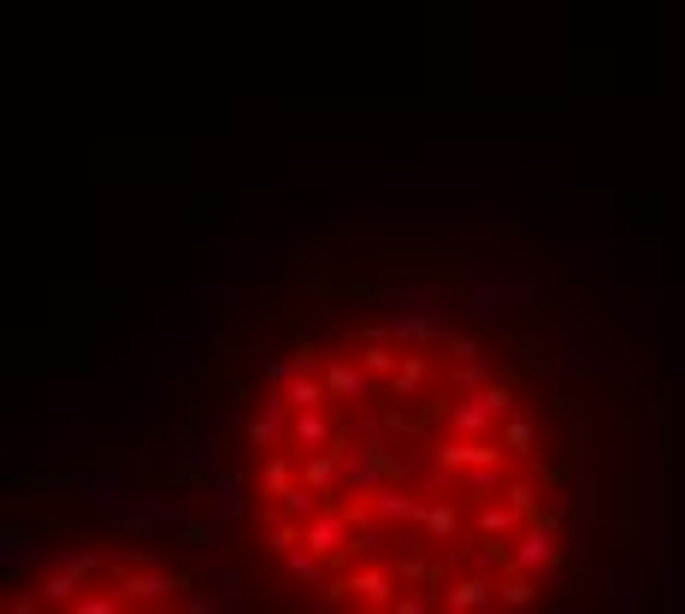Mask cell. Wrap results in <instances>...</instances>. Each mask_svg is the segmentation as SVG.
Masks as SVG:
<instances>
[{"instance_id":"6da1fadb","label":"cell","mask_w":685,"mask_h":614,"mask_svg":"<svg viewBox=\"0 0 685 614\" xmlns=\"http://www.w3.org/2000/svg\"><path fill=\"white\" fill-rule=\"evenodd\" d=\"M514 414V384H478V390H467L461 402H450L438 414V425L443 432H455V437H485V432H496Z\"/></svg>"},{"instance_id":"7a4b0ae2","label":"cell","mask_w":685,"mask_h":614,"mask_svg":"<svg viewBox=\"0 0 685 614\" xmlns=\"http://www.w3.org/2000/svg\"><path fill=\"white\" fill-rule=\"evenodd\" d=\"M556 555H561V543H556V526L544 520V515H533V520L520 526V532H514V543H503V568H508V573L550 579Z\"/></svg>"},{"instance_id":"3957f363","label":"cell","mask_w":685,"mask_h":614,"mask_svg":"<svg viewBox=\"0 0 685 614\" xmlns=\"http://www.w3.org/2000/svg\"><path fill=\"white\" fill-rule=\"evenodd\" d=\"M496 591H503V585H496V573H443V585H438V608H450V614H461V608H491L496 603Z\"/></svg>"},{"instance_id":"277c9868","label":"cell","mask_w":685,"mask_h":614,"mask_svg":"<svg viewBox=\"0 0 685 614\" xmlns=\"http://www.w3.org/2000/svg\"><path fill=\"white\" fill-rule=\"evenodd\" d=\"M342 432L331 420V407H296L289 414V449L296 455H314V449H337Z\"/></svg>"},{"instance_id":"5b68a950","label":"cell","mask_w":685,"mask_h":614,"mask_svg":"<svg viewBox=\"0 0 685 614\" xmlns=\"http://www.w3.org/2000/svg\"><path fill=\"white\" fill-rule=\"evenodd\" d=\"M508 490V460H473V467L455 473V497L461 502H496Z\"/></svg>"},{"instance_id":"8992f818","label":"cell","mask_w":685,"mask_h":614,"mask_svg":"<svg viewBox=\"0 0 685 614\" xmlns=\"http://www.w3.org/2000/svg\"><path fill=\"white\" fill-rule=\"evenodd\" d=\"M342 591H349V603H361V608H397L402 573L390 568V561H384V568H361V573H355Z\"/></svg>"},{"instance_id":"52a82bcc","label":"cell","mask_w":685,"mask_h":614,"mask_svg":"<svg viewBox=\"0 0 685 614\" xmlns=\"http://www.w3.org/2000/svg\"><path fill=\"white\" fill-rule=\"evenodd\" d=\"M319 372H325V384H331L337 402H361L367 390H372V372H367L361 361H342V354H325Z\"/></svg>"},{"instance_id":"ba28073f","label":"cell","mask_w":685,"mask_h":614,"mask_svg":"<svg viewBox=\"0 0 685 614\" xmlns=\"http://www.w3.org/2000/svg\"><path fill=\"white\" fill-rule=\"evenodd\" d=\"M118 591H125L130 603H171V596L183 591V573H148V568H136V573H118Z\"/></svg>"},{"instance_id":"9c48e42d","label":"cell","mask_w":685,"mask_h":614,"mask_svg":"<svg viewBox=\"0 0 685 614\" xmlns=\"http://www.w3.org/2000/svg\"><path fill=\"white\" fill-rule=\"evenodd\" d=\"M526 520H533V515H526V508H514L508 497L503 502H478V543H508Z\"/></svg>"},{"instance_id":"30bf717a","label":"cell","mask_w":685,"mask_h":614,"mask_svg":"<svg viewBox=\"0 0 685 614\" xmlns=\"http://www.w3.org/2000/svg\"><path fill=\"white\" fill-rule=\"evenodd\" d=\"M420 532H425V550H455V538H461V515L450 502H425V520H420Z\"/></svg>"},{"instance_id":"8fae6325","label":"cell","mask_w":685,"mask_h":614,"mask_svg":"<svg viewBox=\"0 0 685 614\" xmlns=\"http://www.w3.org/2000/svg\"><path fill=\"white\" fill-rule=\"evenodd\" d=\"M289 455H296V449L284 443V449H272V455L261 460V497H272V502H278L284 490L302 479V460H289Z\"/></svg>"},{"instance_id":"7c38bea8","label":"cell","mask_w":685,"mask_h":614,"mask_svg":"<svg viewBox=\"0 0 685 614\" xmlns=\"http://www.w3.org/2000/svg\"><path fill=\"white\" fill-rule=\"evenodd\" d=\"M425 379H432V361H425V354H402V367L390 372V390H397L402 402H420L425 396Z\"/></svg>"},{"instance_id":"4fadbf2b","label":"cell","mask_w":685,"mask_h":614,"mask_svg":"<svg viewBox=\"0 0 685 614\" xmlns=\"http://www.w3.org/2000/svg\"><path fill=\"white\" fill-rule=\"evenodd\" d=\"M508 443V455H520V460H538V425L526 420V414H508L503 420V432H496Z\"/></svg>"},{"instance_id":"5bb4252c","label":"cell","mask_w":685,"mask_h":614,"mask_svg":"<svg viewBox=\"0 0 685 614\" xmlns=\"http://www.w3.org/2000/svg\"><path fill=\"white\" fill-rule=\"evenodd\" d=\"M361 367L372 372V379H390V372H397V367H402V354H397V349H390V343H384V337H367V343H361Z\"/></svg>"},{"instance_id":"9a60e30c","label":"cell","mask_w":685,"mask_h":614,"mask_svg":"<svg viewBox=\"0 0 685 614\" xmlns=\"http://www.w3.org/2000/svg\"><path fill=\"white\" fill-rule=\"evenodd\" d=\"M491 361H485V354H473V361L467 367H455V379H450V390H461V396H467V390H478V384H491Z\"/></svg>"},{"instance_id":"2e32d148","label":"cell","mask_w":685,"mask_h":614,"mask_svg":"<svg viewBox=\"0 0 685 614\" xmlns=\"http://www.w3.org/2000/svg\"><path fill=\"white\" fill-rule=\"evenodd\" d=\"M503 497H508L514 508H526V515H533V508H538V485H533V479H508Z\"/></svg>"}]
</instances>
